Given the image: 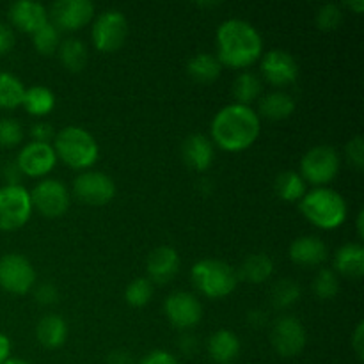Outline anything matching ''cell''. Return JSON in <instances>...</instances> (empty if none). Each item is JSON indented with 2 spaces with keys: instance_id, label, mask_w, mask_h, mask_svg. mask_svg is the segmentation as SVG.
I'll use <instances>...</instances> for the list:
<instances>
[{
  "instance_id": "cell-1",
  "label": "cell",
  "mask_w": 364,
  "mask_h": 364,
  "mask_svg": "<svg viewBox=\"0 0 364 364\" xmlns=\"http://www.w3.org/2000/svg\"><path fill=\"white\" fill-rule=\"evenodd\" d=\"M259 132L262 119L252 107L230 103L213 116L210 124V141L224 151L237 153L251 148L259 137Z\"/></svg>"
},
{
  "instance_id": "cell-2",
  "label": "cell",
  "mask_w": 364,
  "mask_h": 364,
  "mask_svg": "<svg viewBox=\"0 0 364 364\" xmlns=\"http://www.w3.org/2000/svg\"><path fill=\"white\" fill-rule=\"evenodd\" d=\"M217 59L223 66L244 70L263 55V39L258 28L240 18H230L217 27Z\"/></svg>"
},
{
  "instance_id": "cell-3",
  "label": "cell",
  "mask_w": 364,
  "mask_h": 364,
  "mask_svg": "<svg viewBox=\"0 0 364 364\" xmlns=\"http://www.w3.org/2000/svg\"><path fill=\"white\" fill-rule=\"evenodd\" d=\"M304 219L320 230H336L347 220L348 206L343 196L329 187H315L299 201Z\"/></svg>"
},
{
  "instance_id": "cell-4",
  "label": "cell",
  "mask_w": 364,
  "mask_h": 364,
  "mask_svg": "<svg viewBox=\"0 0 364 364\" xmlns=\"http://www.w3.org/2000/svg\"><path fill=\"white\" fill-rule=\"evenodd\" d=\"M52 146L57 160H63L68 167L77 171H85L95 166L100 155L95 135L75 124L57 132Z\"/></svg>"
},
{
  "instance_id": "cell-5",
  "label": "cell",
  "mask_w": 364,
  "mask_h": 364,
  "mask_svg": "<svg viewBox=\"0 0 364 364\" xmlns=\"http://www.w3.org/2000/svg\"><path fill=\"white\" fill-rule=\"evenodd\" d=\"M196 290L208 299H224L235 291L238 284L237 270L223 259H199L191 270Z\"/></svg>"
},
{
  "instance_id": "cell-6",
  "label": "cell",
  "mask_w": 364,
  "mask_h": 364,
  "mask_svg": "<svg viewBox=\"0 0 364 364\" xmlns=\"http://www.w3.org/2000/svg\"><path fill=\"white\" fill-rule=\"evenodd\" d=\"M341 159L336 148L329 144H320L304 153L301 159V176L306 183L315 187H326L340 173Z\"/></svg>"
},
{
  "instance_id": "cell-7",
  "label": "cell",
  "mask_w": 364,
  "mask_h": 364,
  "mask_svg": "<svg viewBox=\"0 0 364 364\" xmlns=\"http://www.w3.org/2000/svg\"><path fill=\"white\" fill-rule=\"evenodd\" d=\"M31 192L23 185L0 187V231H16L28 223L32 215Z\"/></svg>"
},
{
  "instance_id": "cell-8",
  "label": "cell",
  "mask_w": 364,
  "mask_h": 364,
  "mask_svg": "<svg viewBox=\"0 0 364 364\" xmlns=\"http://www.w3.org/2000/svg\"><path fill=\"white\" fill-rule=\"evenodd\" d=\"M128 36V20L119 9H107L92 23L91 39L100 52H116L124 45Z\"/></svg>"
},
{
  "instance_id": "cell-9",
  "label": "cell",
  "mask_w": 364,
  "mask_h": 364,
  "mask_svg": "<svg viewBox=\"0 0 364 364\" xmlns=\"http://www.w3.org/2000/svg\"><path fill=\"white\" fill-rule=\"evenodd\" d=\"M36 287V270L32 263L18 252L0 258V288L7 294L25 295Z\"/></svg>"
},
{
  "instance_id": "cell-10",
  "label": "cell",
  "mask_w": 364,
  "mask_h": 364,
  "mask_svg": "<svg viewBox=\"0 0 364 364\" xmlns=\"http://www.w3.org/2000/svg\"><path fill=\"white\" fill-rule=\"evenodd\" d=\"M270 343L281 358H295L306 348L308 334L297 316L283 315L272 323Z\"/></svg>"
},
{
  "instance_id": "cell-11",
  "label": "cell",
  "mask_w": 364,
  "mask_h": 364,
  "mask_svg": "<svg viewBox=\"0 0 364 364\" xmlns=\"http://www.w3.org/2000/svg\"><path fill=\"white\" fill-rule=\"evenodd\" d=\"M31 201L32 208L38 210L43 217L57 219L70 208V191L60 180L46 178L32 188Z\"/></svg>"
},
{
  "instance_id": "cell-12",
  "label": "cell",
  "mask_w": 364,
  "mask_h": 364,
  "mask_svg": "<svg viewBox=\"0 0 364 364\" xmlns=\"http://www.w3.org/2000/svg\"><path fill=\"white\" fill-rule=\"evenodd\" d=\"M73 194L89 206H103L116 196V183L102 171H84L73 180Z\"/></svg>"
},
{
  "instance_id": "cell-13",
  "label": "cell",
  "mask_w": 364,
  "mask_h": 364,
  "mask_svg": "<svg viewBox=\"0 0 364 364\" xmlns=\"http://www.w3.org/2000/svg\"><path fill=\"white\" fill-rule=\"evenodd\" d=\"M164 313L171 326L187 331L201 322L203 306L191 291H173L164 302Z\"/></svg>"
},
{
  "instance_id": "cell-14",
  "label": "cell",
  "mask_w": 364,
  "mask_h": 364,
  "mask_svg": "<svg viewBox=\"0 0 364 364\" xmlns=\"http://www.w3.org/2000/svg\"><path fill=\"white\" fill-rule=\"evenodd\" d=\"M262 77L274 87H287L299 78V64L287 50H270L259 57Z\"/></svg>"
},
{
  "instance_id": "cell-15",
  "label": "cell",
  "mask_w": 364,
  "mask_h": 364,
  "mask_svg": "<svg viewBox=\"0 0 364 364\" xmlns=\"http://www.w3.org/2000/svg\"><path fill=\"white\" fill-rule=\"evenodd\" d=\"M48 16L59 31H78L95 16V4L91 0H57L50 7Z\"/></svg>"
},
{
  "instance_id": "cell-16",
  "label": "cell",
  "mask_w": 364,
  "mask_h": 364,
  "mask_svg": "<svg viewBox=\"0 0 364 364\" xmlns=\"http://www.w3.org/2000/svg\"><path fill=\"white\" fill-rule=\"evenodd\" d=\"M16 167L21 174L28 178H43L55 167L57 155L52 144L43 142H27L16 156Z\"/></svg>"
},
{
  "instance_id": "cell-17",
  "label": "cell",
  "mask_w": 364,
  "mask_h": 364,
  "mask_svg": "<svg viewBox=\"0 0 364 364\" xmlns=\"http://www.w3.org/2000/svg\"><path fill=\"white\" fill-rule=\"evenodd\" d=\"M180 270V255L174 247L162 245L149 252L146 259V272L151 284H166L174 279Z\"/></svg>"
},
{
  "instance_id": "cell-18",
  "label": "cell",
  "mask_w": 364,
  "mask_h": 364,
  "mask_svg": "<svg viewBox=\"0 0 364 364\" xmlns=\"http://www.w3.org/2000/svg\"><path fill=\"white\" fill-rule=\"evenodd\" d=\"M9 20L21 32L32 36L48 21V11L43 4L34 2V0H18V2L11 4Z\"/></svg>"
},
{
  "instance_id": "cell-19",
  "label": "cell",
  "mask_w": 364,
  "mask_h": 364,
  "mask_svg": "<svg viewBox=\"0 0 364 364\" xmlns=\"http://www.w3.org/2000/svg\"><path fill=\"white\" fill-rule=\"evenodd\" d=\"M181 156L191 169L199 171V173L208 171L213 164V159H215L213 142L203 134L188 135L181 144Z\"/></svg>"
},
{
  "instance_id": "cell-20",
  "label": "cell",
  "mask_w": 364,
  "mask_h": 364,
  "mask_svg": "<svg viewBox=\"0 0 364 364\" xmlns=\"http://www.w3.org/2000/svg\"><path fill=\"white\" fill-rule=\"evenodd\" d=\"M288 255H290L291 262L297 263V265L315 267L327 259V245L323 244L322 238L304 235V237H299L291 242Z\"/></svg>"
},
{
  "instance_id": "cell-21",
  "label": "cell",
  "mask_w": 364,
  "mask_h": 364,
  "mask_svg": "<svg viewBox=\"0 0 364 364\" xmlns=\"http://www.w3.org/2000/svg\"><path fill=\"white\" fill-rule=\"evenodd\" d=\"M334 272L338 276L359 279L364 274V249L359 242H347L334 256Z\"/></svg>"
},
{
  "instance_id": "cell-22",
  "label": "cell",
  "mask_w": 364,
  "mask_h": 364,
  "mask_svg": "<svg viewBox=\"0 0 364 364\" xmlns=\"http://www.w3.org/2000/svg\"><path fill=\"white\" fill-rule=\"evenodd\" d=\"M208 355L217 364H231L240 354V338L230 329H219L208 338Z\"/></svg>"
},
{
  "instance_id": "cell-23",
  "label": "cell",
  "mask_w": 364,
  "mask_h": 364,
  "mask_svg": "<svg viewBox=\"0 0 364 364\" xmlns=\"http://www.w3.org/2000/svg\"><path fill=\"white\" fill-rule=\"evenodd\" d=\"M36 336L38 341L48 350H55L60 348L68 340V323L60 315H50L43 316L36 327Z\"/></svg>"
},
{
  "instance_id": "cell-24",
  "label": "cell",
  "mask_w": 364,
  "mask_h": 364,
  "mask_svg": "<svg viewBox=\"0 0 364 364\" xmlns=\"http://www.w3.org/2000/svg\"><path fill=\"white\" fill-rule=\"evenodd\" d=\"M295 100L284 91H272L262 96L258 103V116L270 121H283L294 114Z\"/></svg>"
},
{
  "instance_id": "cell-25",
  "label": "cell",
  "mask_w": 364,
  "mask_h": 364,
  "mask_svg": "<svg viewBox=\"0 0 364 364\" xmlns=\"http://www.w3.org/2000/svg\"><path fill=\"white\" fill-rule=\"evenodd\" d=\"M274 274V262L265 252L249 255L237 270L238 279H244L251 284H262L270 279Z\"/></svg>"
},
{
  "instance_id": "cell-26",
  "label": "cell",
  "mask_w": 364,
  "mask_h": 364,
  "mask_svg": "<svg viewBox=\"0 0 364 364\" xmlns=\"http://www.w3.org/2000/svg\"><path fill=\"white\" fill-rule=\"evenodd\" d=\"M223 71V64L219 63L213 53L201 52L191 57L187 63V73L192 80L199 82V84H210V82L217 80Z\"/></svg>"
},
{
  "instance_id": "cell-27",
  "label": "cell",
  "mask_w": 364,
  "mask_h": 364,
  "mask_svg": "<svg viewBox=\"0 0 364 364\" xmlns=\"http://www.w3.org/2000/svg\"><path fill=\"white\" fill-rule=\"evenodd\" d=\"M21 107L27 110L31 116H46L55 107V95L46 85H32V87H25L23 102Z\"/></svg>"
},
{
  "instance_id": "cell-28",
  "label": "cell",
  "mask_w": 364,
  "mask_h": 364,
  "mask_svg": "<svg viewBox=\"0 0 364 364\" xmlns=\"http://www.w3.org/2000/svg\"><path fill=\"white\" fill-rule=\"evenodd\" d=\"M274 191H276L277 198L283 201L295 203L304 198V194L308 192V183L302 180L297 171H283L276 176Z\"/></svg>"
},
{
  "instance_id": "cell-29",
  "label": "cell",
  "mask_w": 364,
  "mask_h": 364,
  "mask_svg": "<svg viewBox=\"0 0 364 364\" xmlns=\"http://www.w3.org/2000/svg\"><path fill=\"white\" fill-rule=\"evenodd\" d=\"M57 53H59L60 64L71 73H80L87 64V48H85L84 41H80L78 38L63 39Z\"/></svg>"
},
{
  "instance_id": "cell-30",
  "label": "cell",
  "mask_w": 364,
  "mask_h": 364,
  "mask_svg": "<svg viewBox=\"0 0 364 364\" xmlns=\"http://www.w3.org/2000/svg\"><path fill=\"white\" fill-rule=\"evenodd\" d=\"M231 92H233L235 103L251 107V103L258 100L259 95H262V80L252 71H242L233 80Z\"/></svg>"
},
{
  "instance_id": "cell-31",
  "label": "cell",
  "mask_w": 364,
  "mask_h": 364,
  "mask_svg": "<svg viewBox=\"0 0 364 364\" xmlns=\"http://www.w3.org/2000/svg\"><path fill=\"white\" fill-rule=\"evenodd\" d=\"M25 85L16 75L0 70V109H16L21 105Z\"/></svg>"
},
{
  "instance_id": "cell-32",
  "label": "cell",
  "mask_w": 364,
  "mask_h": 364,
  "mask_svg": "<svg viewBox=\"0 0 364 364\" xmlns=\"http://www.w3.org/2000/svg\"><path fill=\"white\" fill-rule=\"evenodd\" d=\"M301 299V287L294 279H281L270 290V302L276 309H288Z\"/></svg>"
},
{
  "instance_id": "cell-33",
  "label": "cell",
  "mask_w": 364,
  "mask_h": 364,
  "mask_svg": "<svg viewBox=\"0 0 364 364\" xmlns=\"http://www.w3.org/2000/svg\"><path fill=\"white\" fill-rule=\"evenodd\" d=\"M60 41H63L60 39V31L50 20L32 34V45H34V48L41 55H52V53H55Z\"/></svg>"
},
{
  "instance_id": "cell-34",
  "label": "cell",
  "mask_w": 364,
  "mask_h": 364,
  "mask_svg": "<svg viewBox=\"0 0 364 364\" xmlns=\"http://www.w3.org/2000/svg\"><path fill=\"white\" fill-rule=\"evenodd\" d=\"M313 291L320 301H331L340 291V279L333 269H322L313 279Z\"/></svg>"
},
{
  "instance_id": "cell-35",
  "label": "cell",
  "mask_w": 364,
  "mask_h": 364,
  "mask_svg": "<svg viewBox=\"0 0 364 364\" xmlns=\"http://www.w3.org/2000/svg\"><path fill=\"white\" fill-rule=\"evenodd\" d=\"M153 297V284L148 277H137L130 281L124 290V301L132 308H144Z\"/></svg>"
},
{
  "instance_id": "cell-36",
  "label": "cell",
  "mask_w": 364,
  "mask_h": 364,
  "mask_svg": "<svg viewBox=\"0 0 364 364\" xmlns=\"http://www.w3.org/2000/svg\"><path fill=\"white\" fill-rule=\"evenodd\" d=\"M341 20H343V11L336 4H326V6H322L316 11V27L322 32L336 31L341 25Z\"/></svg>"
},
{
  "instance_id": "cell-37",
  "label": "cell",
  "mask_w": 364,
  "mask_h": 364,
  "mask_svg": "<svg viewBox=\"0 0 364 364\" xmlns=\"http://www.w3.org/2000/svg\"><path fill=\"white\" fill-rule=\"evenodd\" d=\"M23 141V128L13 117L0 119V146L2 148H14Z\"/></svg>"
},
{
  "instance_id": "cell-38",
  "label": "cell",
  "mask_w": 364,
  "mask_h": 364,
  "mask_svg": "<svg viewBox=\"0 0 364 364\" xmlns=\"http://www.w3.org/2000/svg\"><path fill=\"white\" fill-rule=\"evenodd\" d=\"M345 156H347L348 164L354 167L355 171H361L364 166V141L361 135H355L354 139L347 142L345 146Z\"/></svg>"
},
{
  "instance_id": "cell-39",
  "label": "cell",
  "mask_w": 364,
  "mask_h": 364,
  "mask_svg": "<svg viewBox=\"0 0 364 364\" xmlns=\"http://www.w3.org/2000/svg\"><path fill=\"white\" fill-rule=\"evenodd\" d=\"M34 299L43 306H53L59 301V290L52 283H41L36 287Z\"/></svg>"
},
{
  "instance_id": "cell-40",
  "label": "cell",
  "mask_w": 364,
  "mask_h": 364,
  "mask_svg": "<svg viewBox=\"0 0 364 364\" xmlns=\"http://www.w3.org/2000/svg\"><path fill=\"white\" fill-rule=\"evenodd\" d=\"M31 137L34 142H43V144H50L53 137H55V132H53V127L50 123H36L32 124L31 128Z\"/></svg>"
},
{
  "instance_id": "cell-41",
  "label": "cell",
  "mask_w": 364,
  "mask_h": 364,
  "mask_svg": "<svg viewBox=\"0 0 364 364\" xmlns=\"http://www.w3.org/2000/svg\"><path fill=\"white\" fill-rule=\"evenodd\" d=\"M139 364H180L176 355L167 350H151L139 361Z\"/></svg>"
},
{
  "instance_id": "cell-42",
  "label": "cell",
  "mask_w": 364,
  "mask_h": 364,
  "mask_svg": "<svg viewBox=\"0 0 364 364\" xmlns=\"http://www.w3.org/2000/svg\"><path fill=\"white\" fill-rule=\"evenodd\" d=\"M14 46V32L9 25L0 21V55L7 53Z\"/></svg>"
},
{
  "instance_id": "cell-43",
  "label": "cell",
  "mask_w": 364,
  "mask_h": 364,
  "mask_svg": "<svg viewBox=\"0 0 364 364\" xmlns=\"http://www.w3.org/2000/svg\"><path fill=\"white\" fill-rule=\"evenodd\" d=\"M350 340H352L350 343H352V348H354L355 355H358L359 359H363L364 358V322H359L358 326H355Z\"/></svg>"
},
{
  "instance_id": "cell-44",
  "label": "cell",
  "mask_w": 364,
  "mask_h": 364,
  "mask_svg": "<svg viewBox=\"0 0 364 364\" xmlns=\"http://www.w3.org/2000/svg\"><path fill=\"white\" fill-rule=\"evenodd\" d=\"M107 364H134V359L128 352L124 350H114L107 358Z\"/></svg>"
},
{
  "instance_id": "cell-45",
  "label": "cell",
  "mask_w": 364,
  "mask_h": 364,
  "mask_svg": "<svg viewBox=\"0 0 364 364\" xmlns=\"http://www.w3.org/2000/svg\"><path fill=\"white\" fill-rule=\"evenodd\" d=\"M247 322L255 329H259V327H263L267 323V315L263 311H259V309H252V311L247 313Z\"/></svg>"
},
{
  "instance_id": "cell-46",
  "label": "cell",
  "mask_w": 364,
  "mask_h": 364,
  "mask_svg": "<svg viewBox=\"0 0 364 364\" xmlns=\"http://www.w3.org/2000/svg\"><path fill=\"white\" fill-rule=\"evenodd\" d=\"M11 358V340L6 334L0 333V364H4Z\"/></svg>"
},
{
  "instance_id": "cell-47",
  "label": "cell",
  "mask_w": 364,
  "mask_h": 364,
  "mask_svg": "<svg viewBox=\"0 0 364 364\" xmlns=\"http://www.w3.org/2000/svg\"><path fill=\"white\" fill-rule=\"evenodd\" d=\"M347 7H350V9L354 11L355 14L363 13V11H364V0H350V2H347Z\"/></svg>"
},
{
  "instance_id": "cell-48",
  "label": "cell",
  "mask_w": 364,
  "mask_h": 364,
  "mask_svg": "<svg viewBox=\"0 0 364 364\" xmlns=\"http://www.w3.org/2000/svg\"><path fill=\"white\" fill-rule=\"evenodd\" d=\"M355 226H358L359 238H363L364 237V212H363V210L358 213V224H355Z\"/></svg>"
},
{
  "instance_id": "cell-49",
  "label": "cell",
  "mask_w": 364,
  "mask_h": 364,
  "mask_svg": "<svg viewBox=\"0 0 364 364\" xmlns=\"http://www.w3.org/2000/svg\"><path fill=\"white\" fill-rule=\"evenodd\" d=\"M4 364H28V363L25 361V359H20V358H9Z\"/></svg>"
}]
</instances>
